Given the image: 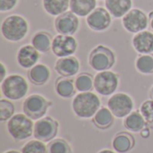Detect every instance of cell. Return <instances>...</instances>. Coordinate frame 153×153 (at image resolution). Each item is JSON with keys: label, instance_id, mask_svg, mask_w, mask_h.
Returning <instances> with one entry per match:
<instances>
[{"label": "cell", "instance_id": "cell-26", "mask_svg": "<svg viewBox=\"0 0 153 153\" xmlns=\"http://www.w3.org/2000/svg\"><path fill=\"white\" fill-rule=\"evenodd\" d=\"M135 69L142 74H153V54L140 55L135 60Z\"/></svg>", "mask_w": 153, "mask_h": 153}, {"label": "cell", "instance_id": "cell-25", "mask_svg": "<svg viewBox=\"0 0 153 153\" xmlns=\"http://www.w3.org/2000/svg\"><path fill=\"white\" fill-rule=\"evenodd\" d=\"M92 122L98 128L105 130L112 126L114 122V115L108 108L100 107L92 117Z\"/></svg>", "mask_w": 153, "mask_h": 153}, {"label": "cell", "instance_id": "cell-17", "mask_svg": "<svg viewBox=\"0 0 153 153\" xmlns=\"http://www.w3.org/2000/svg\"><path fill=\"white\" fill-rule=\"evenodd\" d=\"M29 81L37 86H41L46 84L50 77L51 72L49 68L44 64H37L30 69H29L27 74Z\"/></svg>", "mask_w": 153, "mask_h": 153}, {"label": "cell", "instance_id": "cell-14", "mask_svg": "<svg viewBox=\"0 0 153 153\" xmlns=\"http://www.w3.org/2000/svg\"><path fill=\"white\" fill-rule=\"evenodd\" d=\"M39 59V52L32 45L22 46L16 55L18 65L24 69H30L38 64Z\"/></svg>", "mask_w": 153, "mask_h": 153}, {"label": "cell", "instance_id": "cell-37", "mask_svg": "<svg viewBox=\"0 0 153 153\" xmlns=\"http://www.w3.org/2000/svg\"><path fill=\"white\" fill-rule=\"evenodd\" d=\"M4 153H22V152H18L16 150H9V151H7V152Z\"/></svg>", "mask_w": 153, "mask_h": 153}, {"label": "cell", "instance_id": "cell-9", "mask_svg": "<svg viewBox=\"0 0 153 153\" xmlns=\"http://www.w3.org/2000/svg\"><path fill=\"white\" fill-rule=\"evenodd\" d=\"M122 25L126 31L136 34L147 29L149 26V16L143 10L134 8L122 18Z\"/></svg>", "mask_w": 153, "mask_h": 153}, {"label": "cell", "instance_id": "cell-19", "mask_svg": "<svg viewBox=\"0 0 153 153\" xmlns=\"http://www.w3.org/2000/svg\"><path fill=\"white\" fill-rule=\"evenodd\" d=\"M135 141L132 134L126 132L117 134L112 141V148L117 153H127L134 147Z\"/></svg>", "mask_w": 153, "mask_h": 153}, {"label": "cell", "instance_id": "cell-3", "mask_svg": "<svg viewBox=\"0 0 153 153\" xmlns=\"http://www.w3.org/2000/svg\"><path fill=\"white\" fill-rule=\"evenodd\" d=\"M11 137L17 142L27 140L33 134V120L25 114H14L8 121L6 126Z\"/></svg>", "mask_w": 153, "mask_h": 153}, {"label": "cell", "instance_id": "cell-4", "mask_svg": "<svg viewBox=\"0 0 153 153\" xmlns=\"http://www.w3.org/2000/svg\"><path fill=\"white\" fill-rule=\"evenodd\" d=\"M1 92L9 100H20L29 91L27 80L20 74H10L1 82Z\"/></svg>", "mask_w": 153, "mask_h": 153}, {"label": "cell", "instance_id": "cell-6", "mask_svg": "<svg viewBox=\"0 0 153 153\" xmlns=\"http://www.w3.org/2000/svg\"><path fill=\"white\" fill-rule=\"evenodd\" d=\"M52 102L39 94H31L28 96L22 104L23 113L32 120H39L46 115L48 108L51 107Z\"/></svg>", "mask_w": 153, "mask_h": 153}, {"label": "cell", "instance_id": "cell-35", "mask_svg": "<svg viewBox=\"0 0 153 153\" xmlns=\"http://www.w3.org/2000/svg\"><path fill=\"white\" fill-rule=\"evenodd\" d=\"M148 16H149V26H150L152 31H153V11L149 13Z\"/></svg>", "mask_w": 153, "mask_h": 153}, {"label": "cell", "instance_id": "cell-34", "mask_svg": "<svg viewBox=\"0 0 153 153\" xmlns=\"http://www.w3.org/2000/svg\"><path fill=\"white\" fill-rule=\"evenodd\" d=\"M140 134H141V136H142L143 138L147 139V138H149V137L151 136V130H150L149 127L146 126L145 128H143V129L140 132Z\"/></svg>", "mask_w": 153, "mask_h": 153}, {"label": "cell", "instance_id": "cell-1", "mask_svg": "<svg viewBox=\"0 0 153 153\" xmlns=\"http://www.w3.org/2000/svg\"><path fill=\"white\" fill-rule=\"evenodd\" d=\"M100 99L91 91L79 92L75 95L72 101V109L74 115L82 119H88L94 117L100 108Z\"/></svg>", "mask_w": 153, "mask_h": 153}, {"label": "cell", "instance_id": "cell-15", "mask_svg": "<svg viewBox=\"0 0 153 153\" xmlns=\"http://www.w3.org/2000/svg\"><path fill=\"white\" fill-rule=\"evenodd\" d=\"M79 70L80 62L74 56L60 57L55 64V71L60 76L73 77L79 73Z\"/></svg>", "mask_w": 153, "mask_h": 153}, {"label": "cell", "instance_id": "cell-7", "mask_svg": "<svg viewBox=\"0 0 153 153\" xmlns=\"http://www.w3.org/2000/svg\"><path fill=\"white\" fill-rule=\"evenodd\" d=\"M119 76L112 71L98 72L94 76V90L101 96H111L117 90Z\"/></svg>", "mask_w": 153, "mask_h": 153}, {"label": "cell", "instance_id": "cell-11", "mask_svg": "<svg viewBox=\"0 0 153 153\" xmlns=\"http://www.w3.org/2000/svg\"><path fill=\"white\" fill-rule=\"evenodd\" d=\"M78 47L77 40L73 35L57 34L53 38L51 51L57 57L73 56Z\"/></svg>", "mask_w": 153, "mask_h": 153}, {"label": "cell", "instance_id": "cell-36", "mask_svg": "<svg viewBox=\"0 0 153 153\" xmlns=\"http://www.w3.org/2000/svg\"><path fill=\"white\" fill-rule=\"evenodd\" d=\"M98 153H117L114 151H111V150H108V149H104V150H101L100 152H99Z\"/></svg>", "mask_w": 153, "mask_h": 153}, {"label": "cell", "instance_id": "cell-29", "mask_svg": "<svg viewBox=\"0 0 153 153\" xmlns=\"http://www.w3.org/2000/svg\"><path fill=\"white\" fill-rule=\"evenodd\" d=\"M22 153H48L47 145L39 140H30L27 142L21 150Z\"/></svg>", "mask_w": 153, "mask_h": 153}, {"label": "cell", "instance_id": "cell-24", "mask_svg": "<svg viewBox=\"0 0 153 153\" xmlns=\"http://www.w3.org/2000/svg\"><path fill=\"white\" fill-rule=\"evenodd\" d=\"M45 12L51 16H58L70 8V0H42Z\"/></svg>", "mask_w": 153, "mask_h": 153}, {"label": "cell", "instance_id": "cell-21", "mask_svg": "<svg viewBox=\"0 0 153 153\" xmlns=\"http://www.w3.org/2000/svg\"><path fill=\"white\" fill-rule=\"evenodd\" d=\"M124 126L126 130L133 133H140L148 125L140 111H132L123 121Z\"/></svg>", "mask_w": 153, "mask_h": 153}, {"label": "cell", "instance_id": "cell-28", "mask_svg": "<svg viewBox=\"0 0 153 153\" xmlns=\"http://www.w3.org/2000/svg\"><path fill=\"white\" fill-rule=\"evenodd\" d=\"M48 153H72L69 143L63 139H55L47 145Z\"/></svg>", "mask_w": 153, "mask_h": 153}, {"label": "cell", "instance_id": "cell-12", "mask_svg": "<svg viewBox=\"0 0 153 153\" xmlns=\"http://www.w3.org/2000/svg\"><path fill=\"white\" fill-rule=\"evenodd\" d=\"M112 22V15L104 7H96L87 17L88 27L94 31H105Z\"/></svg>", "mask_w": 153, "mask_h": 153}, {"label": "cell", "instance_id": "cell-5", "mask_svg": "<svg viewBox=\"0 0 153 153\" xmlns=\"http://www.w3.org/2000/svg\"><path fill=\"white\" fill-rule=\"evenodd\" d=\"M116 63L114 52L104 45L96 46L90 53L89 65L96 72L108 71Z\"/></svg>", "mask_w": 153, "mask_h": 153}, {"label": "cell", "instance_id": "cell-23", "mask_svg": "<svg viewBox=\"0 0 153 153\" xmlns=\"http://www.w3.org/2000/svg\"><path fill=\"white\" fill-rule=\"evenodd\" d=\"M53 38L47 31H38L32 37L30 43L39 53H48L52 47Z\"/></svg>", "mask_w": 153, "mask_h": 153}, {"label": "cell", "instance_id": "cell-16", "mask_svg": "<svg viewBox=\"0 0 153 153\" xmlns=\"http://www.w3.org/2000/svg\"><path fill=\"white\" fill-rule=\"evenodd\" d=\"M132 45L134 50L140 55L153 53V31L143 30L134 34L132 39Z\"/></svg>", "mask_w": 153, "mask_h": 153}, {"label": "cell", "instance_id": "cell-27", "mask_svg": "<svg viewBox=\"0 0 153 153\" xmlns=\"http://www.w3.org/2000/svg\"><path fill=\"white\" fill-rule=\"evenodd\" d=\"M74 84L76 91L79 92L91 91V90L94 89V78L91 74L82 73L76 75Z\"/></svg>", "mask_w": 153, "mask_h": 153}, {"label": "cell", "instance_id": "cell-2", "mask_svg": "<svg viewBox=\"0 0 153 153\" xmlns=\"http://www.w3.org/2000/svg\"><path fill=\"white\" fill-rule=\"evenodd\" d=\"M30 26L27 20L20 14H11L1 23L2 36L10 42H19L28 34Z\"/></svg>", "mask_w": 153, "mask_h": 153}, {"label": "cell", "instance_id": "cell-30", "mask_svg": "<svg viewBox=\"0 0 153 153\" xmlns=\"http://www.w3.org/2000/svg\"><path fill=\"white\" fill-rule=\"evenodd\" d=\"M14 115V106L7 99L0 100V121H8Z\"/></svg>", "mask_w": 153, "mask_h": 153}, {"label": "cell", "instance_id": "cell-13", "mask_svg": "<svg viewBox=\"0 0 153 153\" xmlns=\"http://www.w3.org/2000/svg\"><path fill=\"white\" fill-rule=\"evenodd\" d=\"M79 18L71 11H67L56 17L54 26L58 34L74 35L79 28Z\"/></svg>", "mask_w": 153, "mask_h": 153}, {"label": "cell", "instance_id": "cell-10", "mask_svg": "<svg viewBox=\"0 0 153 153\" xmlns=\"http://www.w3.org/2000/svg\"><path fill=\"white\" fill-rule=\"evenodd\" d=\"M59 125L51 117H44L34 124L33 136L35 139L44 143L54 140L58 133Z\"/></svg>", "mask_w": 153, "mask_h": 153}, {"label": "cell", "instance_id": "cell-32", "mask_svg": "<svg viewBox=\"0 0 153 153\" xmlns=\"http://www.w3.org/2000/svg\"><path fill=\"white\" fill-rule=\"evenodd\" d=\"M18 0H0V12L5 13L16 7Z\"/></svg>", "mask_w": 153, "mask_h": 153}, {"label": "cell", "instance_id": "cell-22", "mask_svg": "<svg viewBox=\"0 0 153 153\" xmlns=\"http://www.w3.org/2000/svg\"><path fill=\"white\" fill-rule=\"evenodd\" d=\"M97 6V0H70V11L78 17H87Z\"/></svg>", "mask_w": 153, "mask_h": 153}, {"label": "cell", "instance_id": "cell-38", "mask_svg": "<svg viewBox=\"0 0 153 153\" xmlns=\"http://www.w3.org/2000/svg\"><path fill=\"white\" fill-rule=\"evenodd\" d=\"M150 96H151V98L153 100V85L152 87L151 88V91H150Z\"/></svg>", "mask_w": 153, "mask_h": 153}, {"label": "cell", "instance_id": "cell-18", "mask_svg": "<svg viewBox=\"0 0 153 153\" xmlns=\"http://www.w3.org/2000/svg\"><path fill=\"white\" fill-rule=\"evenodd\" d=\"M133 6V0H105V8L114 18H123Z\"/></svg>", "mask_w": 153, "mask_h": 153}, {"label": "cell", "instance_id": "cell-33", "mask_svg": "<svg viewBox=\"0 0 153 153\" xmlns=\"http://www.w3.org/2000/svg\"><path fill=\"white\" fill-rule=\"evenodd\" d=\"M7 76V70L3 62L0 63V81H4Z\"/></svg>", "mask_w": 153, "mask_h": 153}, {"label": "cell", "instance_id": "cell-31", "mask_svg": "<svg viewBox=\"0 0 153 153\" xmlns=\"http://www.w3.org/2000/svg\"><path fill=\"white\" fill-rule=\"evenodd\" d=\"M139 111L148 124H153V100H147L142 103Z\"/></svg>", "mask_w": 153, "mask_h": 153}, {"label": "cell", "instance_id": "cell-20", "mask_svg": "<svg viewBox=\"0 0 153 153\" xmlns=\"http://www.w3.org/2000/svg\"><path fill=\"white\" fill-rule=\"evenodd\" d=\"M55 91L56 94L63 99L74 97L76 91L74 80H72L70 77H59L55 82Z\"/></svg>", "mask_w": 153, "mask_h": 153}, {"label": "cell", "instance_id": "cell-8", "mask_svg": "<svg viewBox=\"0 0 153 153\" xmlns=\"http://www.w3.org/2000/svg\"><path fill=\"white\" fill-rule=\"evenodd\" d=\"M134 100L125 92L114 93L108 100V108L117 118H125L134 109Z\"/></svg>", "mask_w": 153, "mask_h": 153}]
</instances>
